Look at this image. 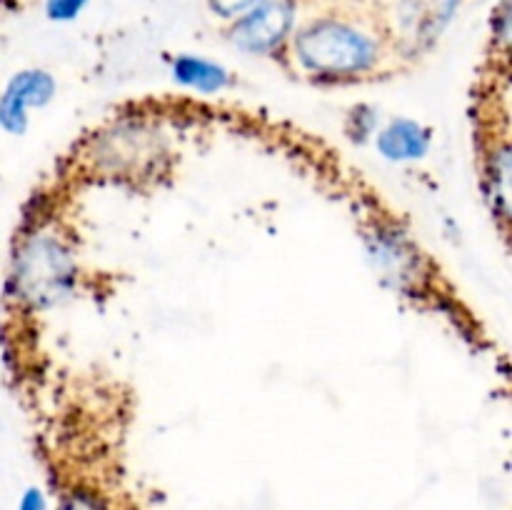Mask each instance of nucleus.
I'll return each mask as SVG.
<instances>
[{
  "label": "nucleus",
  "instance_id": "obj_3",
  "mask_svg": "<svg viewBox=\"0 0 512 510\" xmlns=\"http://www.w3.org/2000/svg\"><path fill=\"white\" fill-rule=\"evenodd\" d=\"M300 18V0H260L253 10L228 23L230 43L245 55H283Z\"/></svg>",
  "mask_w": 512,
  "mask_h": 510
},
{
  "label": "nucleus",
  "instance_id": "obj_8",
  "mask_svg": "<svg viewBox=\"0 0 512 510\" xmlns=\"http://www.w3.org/2000/svg\"><path fill=\"white\" fill-rule=\"evenodd\" d=\"M433 133L413 118H393L375 133V150L388 163H418L430 153Z\"/></svg>",
  "mask_w": 512,
  "mask_h": 510
},
{
  "label": "nucleus",
  "instance_id": "obj_9",
  "mask_svg": "<svg viewBox=\"0 0 512 510\" xmlns=\"http://www.w3.org/2000/svg\"><path fill=\"white\" fill-rule=\"evenodd\" d=\"M170 78L180 88L203 95L223 93L233 83V75H230V70L225 65L193 53H178L170 60Z\"/></svg>",
  "mask_w": 512,
  "mask_h": 510
},
{
  "label": "nucleus",
  "instance_id": "obj_10",
  "mask_svg": "<svg viewBox=\"0 0 512 510\" xmlns=\"http://www.w3.org/2000/svg\"><path fill=\"white\" fill-rule=\"evenodd\" d=\"M380 128V115L373 105H358L350 110V125H348V138L353 143H368L375 138Z\"/></svg>",
  "mask_w": 512,
  "mask_h": 510
},
{
  "label": "nucleus",
  "instance_id": "obj_1",
  "mask_svg": "<svg viewBox=\"0 0 512 510\" xmlns=\"http://www.w3.org/2000/svg\"><path fill=\"white\" fill-rule=\"evenodd\" d=\"M290 70L318 85L383 78L408 55L393 20L363 0H328L300 13L283 50Z\"/></svg>",
  "mask_w": 512,
  "mask_h": 510
},
{
  "label": "nucleus",
  "instance_id": "obj_14",
  "mask_svg": "<svg viewBox=\"0 0 512 510\" xmlns=\"http://www.w3.org/2000/svg\"><path fill=\"white\" fill-rule=\"evenodd\" d=\"M60 510H103V503H100L93 493L75 490V493H70L68 498L63 500Z\"/></svg>",
  "mask_w": 512,
  "mask_h": 510
},
{
  "label": "nucleus",
  "instance_id": "obj_6",
  "mask_svg": "<svg viewBox=\"0 0 512 510\" xmlns=\"http://www.w3.org/2000/svg\"><path fill=\"white\" fill-rule=\"evenodd\" d=\"M368 255L373 258L375 268L383 273L393 285L413 283L420 275V253L413 240L398 228H378L368 235Z\"/></svg>",
  "mask_w": 512,
  "mask_h": 510
},
{
  "label": "nucleus",
  "instance_id": "obj_4",
  "mask_svg": "<svg viewBox=\"0 0 512 510\" xmlns=\"http://www.w3.org/2000/svg\"><path fill=\"white\" fill-rule=\"evenodd\" d=\"M58 80L45 68H23L8 78L0 90V130L8 135L28 133L30 110H40L53 103Z\"/></svg>",
  "mask_w": 512,
  "mask_h": 510
},
{
  "label": "nucleus",
  "instance_id": "obj_7",
  "mask_svg": "<svg viewBox=\"0 0 512 510\" xmlns=\"http://www.w3.org/2000/svg\"><path fill=\"white\" fill-rule=\"evenodd\" d=\"M510 175L512 148L508 133L493 135L483 153V190L490 213L500 220V228H508L510 220Z\"/></svg>",
  "mask_w": 512,
  "mask_h": 510
},
{
  "label": "nucleus",
  "instance_id": "obj_15",
  "mask_svg": "<svg viewBox=\"0 0 512 510\" xmlns=\"http://www.w3.org/2000/svg\"><path fill=\"white\" fill-rule=\"evenodd\" d=\"M18 510H48V503H45V495L40 488H28L23 493V498H20V505Z\"/></svg>",
  "mask_w": 512,
  "mask_h": 510
},
{
  "label": "nucleus",
  "instance_id": "obj_11",
  "mask_svg": "<svg viewBox=\"0 0 512 510\" xmlns=\"http://www.w3.org/2000/svg\"><path fill=\"white\" fill-rule=\"evenodd\" d=\"M88 5L90 0H45L43 10L50 23H73Z\"/></svg>",
  "mask_w": 512,
  "mask_h": 510
},
{
  "label": "nucleus",
  "instance_id": "obj_12",
  "mask_svg": "<svg viewBox=\"0 0 512 510\" xmlns=\"http://www.w3.org/2000/svg\"><path fill=\"white\" fill-rule=\"evenodd\" d=\"M260 0H208V10L223 23H233L240 15L253 10Z\"/></svg>",
  "mask_w": 512,
  "mask_h": 510
},
{
  "label": "nucleus",
  "instance_id": "obj_13",
  "mask_svg": "<svg viewBox=\"0 0 512 510\" xmlns=\"http://www.w3.org/2000/svg\"><path fill=\"white\" fill-rule=\"evenodd\" d=\"M493 38L498 40L500 48L508 50L510 40V0H500L493 15Z\"/></svg>",
  "mask_w": 512,
  "mask_h": 510
},
{
  "label": "nucleus",
  "instance_id": "obj_5",
  "mask_svg": "<svg viewBox=\"0 0 512 510\" xmlns=\"http://www.w3.org/2000/svg\"><path fill=\"white\" fill-rule=\"evenodd\" d=\"M463 0H400L398 38L405 45H428L453 23Z\"/></svg>",
  "mask_w": 512,
  "mask_h": 510
},
{
  "label": "nucleus",
  "instance_id": "obj_2",
  "mask_svg": "<svg viewBox=\"0 0 512 510\" xmlns=\"http://www.w3.org/2000/svg\"><path fill=\"white\" fill-rule=\"evenodd\" d=\"M78 283V258L63 235L35 228L18 240L8 268V298L25 310H43L68 298Z\"/></svg>",
  "mask_w": 512,
  "mask_h": 510
}]
</instances>
